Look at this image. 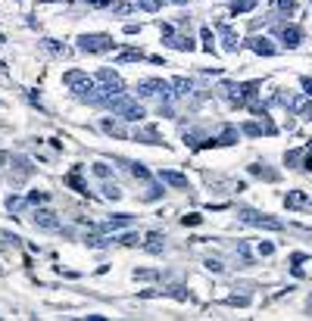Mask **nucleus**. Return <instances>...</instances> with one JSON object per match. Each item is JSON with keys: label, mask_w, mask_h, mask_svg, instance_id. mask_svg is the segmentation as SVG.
Here are the masks:
<instances>
[{"label": "nucleus", "mask_w": 312, "mask_h": 321, "mask_svg": "<svg viewBox=\"0 0 312 321\" xmlns=\"http://www.w3.org/2000/svg\"><path fill=\"white\" fill-rule=\"evenodd\" d=\"M106 106L113 110L119 119H125V122H141L147 113H144V106L138 103V100H131V97H125V94H113L106 100Z\"/></svg>", "instance_id": "f257e3e1"}, {"label": "nucleus", "mask_w": 312, "mask_h": 321, "mask_svg": "<svg viewBox=\"0 0 312 321\" xmlns=\"http://www.w3.org/2000/svg\"><path fill=\"white\" fill-rule=\"evenodd\" d=\"M113 47H116V41L109 38V34H81L78 38V50L81 53H106Z\"/></svg>", "instance_id": "f03ea898"}, {"label": "nucleus", "mask_w": 312, "mask_h": 321, "mask_svg": "<svg viewBox=\"0 0 312 321\" xmlns=\"http://www.w3.org/2000/svg\"><path fill=\"white\" fill-rule=\"evenodd\" d=\"M237 219H241L244 225H253V228H269V231H281V228H284L281 219L259 216V212H253V209H241V212H237Z\"/></svg>", "instance_id": "7ed1b4c3"}, {"label": "nucleus", "mask_w": 312, "mask_h": 321, "mask_svg": "<svg viewBox=\"0 0 312 321\" xmlns=\"http://www.w3.org/2000/svg\"><path fill=\"white\" fill-rule=\"evenodd\" d=\"M97 81L103 84V87H100V91H103V103L113 97V94H125V81L113 72V69H100V72H97Z\"/></svg>", "instance_id": "20e7f679"}, {"label": "nucleus", "mask_w": 312, "mask_h": 321, "mask_svg": "<svg viewBox=\"0 0 312 321\" xmlns=\"http://www.w3.org/2000/svg\"><path fill=\"white\" fill-rule=\"evenodd\" d=\"M169 81H162V78H144L138 81V97H162V100H169Z\"/></svg>", "instance_id": "39448f33"}, {"label": "nucleus", "mask_w": 312, "mask_h": 321, "mask_svg": "<svg viewBox=\"0 0 312 321\" xmlns=\"http://www.w3.org/2000/svg\"><path fill=\"white\" fill-rule=\"evenodd\" d=\"M278 38H281V44H284L287 50H297V47L303 44V28H297V25H284V28L278 31Z\"/></svg>", "instance_id": "423d86ee"}, {"label": "nucleus", "mask_w": 312, "mask_h": 321, "mask_svg": "<svg viewBox=\"0 0 312 321\" xmlns=\"http://www.w3.org/2000/svg\"><path fill=\"white\" fill-rule=\"evenodd\" d=\"M34 225L44 228V231H57V228H60L57 212H50V209H38V212H34Z\"/></svg>", "instance_id": "0eeeda50"}, {"label": "nucleus", "mask_w": 312, "mask_h": 321, "mask_svg": "<svg viewBox=\"0 0 312 321\" xmlns=\"http://www.w3.org/2000/svg\"><path fill=\"white\" fill-rule=\"evenodd\" d=\"M128 225H135V216H128V212H119V216H109L100 231H119V228H128Z\"/></svg>", "instance_id": "6e6552de"}, {"label": "nucleus", "mask_w": 312, "mask_h": 321, "mask_svg": "<svg viewBox=\"0 0 312 321\" xmlns=\"http://www.w3.org/2000/svg\"><path fill=\"white\" fill-rule=\"evenodd\" d=\"M159 181H162V184H172V187H178V190L188 187V178L181 175V172H172V169H162V172H159Z\"/></svg>", "instance_id": "1a4fd4ad"}, {"label": "nucleus", "mask_w": 312, "mask_h": 321, "mask_svg": "<svg viewBox=\"0 0 312 321\" xmlns=\"http://www.w3.org/2000/svg\"><path fill=\"white\" fill-rule=\"evenodd\" d=\"M247 47H250L253 53H259V57H275V44H272L269 38H250Z\"/></svg>", "instance_id": "9d476101"}, {"label": "nucleus", "mask_w": 312, "mask_h": 321, "mask_svg": "<svg viewBox=\"0 0 312 321\" xmlns=\"http://www.w3.org/2000/svg\"><path fill=\"white\" fill-rule=\"evenodd\" d=\"M162 44H166V47H175V50H185V53H191V50L197 47L191 38H185V34H172V38H166Z\"/></svg>", "instance_id": "9b49d317"}, {"label": "nucleus", "mask_w": 312, "mask_h": 321, "mask_svg": "<svg viewBox=\"0 0 312 321\" xmlns=\"http://www.w3.org/2000/svg\"><path fill=\"white\" fill-rule=\"evenodd\" d=\"M13 166H16V178H13V181H16V184H22L25 178L31 175V163H28V159H22V156H16V159H13Z\"/></svg>", "instance_id": "f8f14e48"}, {"label": "nucleus", "mask_w": 312, "mask_h": 321, "mask_svg": "<svg viewBox=\"0 0 312 321\" xmlns=\"http://www.w3.org/2000/svg\"><path fill=\"white\" fill-rule=\"evenodd\" d=\"M284 206L287 209H303V206H309V197H306L303 190H290L287 197H284Z\"/></svg>", "instance_id": "ddd939ff"}, {"label": "nucleus", "mask_w": 312, "mask_h": 321, "mask_svg": "<svg viewBox=\"0 0 312 321\" xmlns=\"http://www.w3.org/2000/svg\"><path fill=\"white\" fill-rule=\"evenodd\" d=\"M237 137H241V131H237V128H231V125H228V128H225L222 134L215 137V147H228V144H237Z\"/></svg>", "instance_id": "4468645a"}, {"label": "nucleus", "mask_w": 312, "mask_h": 321, "mask_svg": "<svg viewBox=\"0 0 312 321\" xmlns=\"http://www.w3.org/2000/svg\"><path fill=\"white\" fill-rule=\"evenodd\" d=\"M144 249H147V253H162V234H159V231H150V234H147V243H144Z\"/></svg>", "instance_id": "2eb2a0df"}, {"label": "nucleus", "mask_w": 312, "mask_h": 321, "mask_svg": "<svg viewBox=\"0 0 312 321\" xmlns=\"http://www.w3.org/2000/svg\"><path fill=\"white\" fill-rule=\"evenodd\" d=\"M241 131H244V134H250V137H259L262 131H265V134H272L275 128H272V125H259V122H247Z\"/></svg>", "instance_id": "dca6fc26"}, {"label": "nucleus", "mask_w": 312, "mask_h": 321, "mask_svg": "<svg viewBox=\"0 0 312 321\" xmlns=\"http://www.w3.org/2000/svg\"><path fill=\"white\" fill-rule=\"evenodd\" d=\"M218 31H222V38H225V50L234 53V50H237V34H234L228 25H218Z\"/></svg>", "instance_id": "f3484780"}, {"label": "nucleus", "mask_w": 312, "mask_h": 321, "mask_svg": "<svg viewBox=\"0 0 312 321\" xmlns=\"http://www.w3.org/2000/svg\"><path fill=\"white\" fill-rule=\"evenodd\" d=\"M78 172H81V166H78L75 172H69V175H66V184H69V187H75L78 193H87V187H84V181L78 178Z\"/></svg>", "instance_id": "a211bd4d"}, {"label": "nucleus", "mask_w": 312, "mask_h": 321, "mask_svg": "<svg viewBox=\"0 0 312 321\" xmlns=\"http://www.w3.org/2000/svg\"><path fill=\"white\" fill-rule=\"evenodd\" d=\"M138 60H144V53H141V50H122L119 57H116L119 66H122V63H138Z\"/></svg>", "instance_id": "6ab92c4d"}, {"label": "nucleus", "mask_w": 312, "mask_h": 321, "mask_svg": "<svg viewBox=\"0 0 312 321\" xmlns=\"http://www.w3.org/2000/svg\"><path fill=\"white\" fill-rule=\"evenodd\" d=\"M172 87H175V94H178V97H188V94L194 91V84H191L188 78H175V81H172Z\"/></svg>", "instance_id": "aec40b11"}, {"label": "nucleus", "mask_w": 312, "mask_h": 321, "mask_svg": "<svg viewBox=\"0 0 312 321\" xmlns=\"http://www.w3.org/2000/svg\"><path fill=\"white\" fill-rule=\"evenodd\" d=\"M100 128H103L106 134H116V137H125V131H122V125H119V122H113V119H103V122H100Z\"/></svg>", "instance_id": "412c9836"}, {"label": "nucleus", "mask_w": 312, "mask_h": 321, "mask_svg": "<svg viewBox=\"0 0 312 321\" xmlns=\"http://www.w3.org/2000/svg\"><path fill=\"white\" fill-rule=\"evenodd\" d=\"M256 4H259V0H234L231 13H234V16H237V13H250V10H256Z\"/></svg>", "instance_id": "4be33fe9"}, {"label": "nucleus", "mask_w": 312, "mask_h": 321, "mask_svg": "<svg viewBox=\"0 0 312 321\" xmlns=\"http://www.w3.org/2000/svg\"><path fill=\"white\" fill-rule=\"evenodd\" d=\"M135 140H141V144H162V140L156 137V131H153V128H147V131H138V134H135Z\"/></svg>", "instance_id": "5701e85b"}, {"label": "nucleus", "mask_w": 312, "mask_h": 321, "mask_svg": "<svg viewBox=\"0 0 312 321\" xmlns=\"http://www.w3.org/2000/svg\"><path fill=\"white\" fill-rule=\"evenodd\" d=\"M250 175H256V178H265V181H275V178H278L272 169H262V166H250Z\"/></svg>", "instance_id": "b1692460"}, {"label": "nucleus", "mask_w": 312, "mask_h": 321, "mask_svg": "<svg viewBox=\"0 0 312 321\" xmlns=\"http://www.w3.org/2000/svg\"><path fill=\"white\" fill-rule=\"evenodd\" d=\"M84 75H87V72H81V69H69V72L63 75V81H66V84L72 87V84H75V81H81Z\"/></svg>", "instance_id": "393cba45"}, {"label": "nucleus", "mask_w": 312, "mask_h": 321, "mask_svg": "<svg viewBox=\"0 0 312 321\" xmlns=\"http://www.w3.org/2000/svg\"><path fill=\"white\" fill-rule=\"evenodd\" d=\"M138 7L147 10V13H159L162 10V0H138Z\"/></svg>", "instance_id": "a878e982"}, {"label": "nucleus", "mask_w": 312, "mask_h": 321, "mask_svg": "<svg viewBox=\"0 0 312 321\" xmlns=\"http://www.w3.org/2000/svg\"><path fill=\"white\" fill-rule=\"evenodd\" d=\"M25 200H28L31 206H41V203H47L50 197H47V193H44V190H31V193H28V197H25Z\"/></svg>", "instance_id": "bb28decb"}, {"label": "nucleus", "mask_w": 312, "mask_h": 321, "mask_svg": "<svg viewBox=\"0 0 312 321\" xmlns=\"http://www.w3.org/2000/svg\"><path fill=\"white\" fill-rule=\"evenodd\" d=\"M278 13H297V0H275Z\"/></svg>", "instance_id": "cd10ccee"}, {"label": "nucleus", "mask_w": 312, "mask_h": 321, "mask_svg": "<svg viewBox=\"0 0 312 321\" xmlns=\"http://www.w3.org/2000/svg\"><path fill=\"white\" fill-rule=\"evenodd\" d=\"M200 41H203V50H206V53H212V50H215V44H212V31H209V28L200 31Z\"/></svg>", "instance_id": "c85d7f7f"}, {"label": "nucleus", "mask_w": 312, "mask_h": 321, "mask_svg": "<svg viewBox=\"0 0 312 321\" xmlns=\"http://www.w3.org/2000/svg\"><path fill=\"white\" fill-rule=\"evenodd\" d=\"M128 169H131V175H135V178H141V181H147V178H150V172H147L141 163H128Z\"/></svg>", "instance_id": "c756f323"}, {"label": "nucleus", "mask_w": 312, "mask_h": 321, "mask_svg": "<svg viewBox=\"0 0 312 321\" xmlns=\"http://www.w3.org/2000/svg\"><path fill=\"white\" fill-rule=\"evenodd\" d=\"M103 197H106V200H119L122 190H119L116 184H103Z\"/></svg>", "instance_id": "7c9ffc66"}, {"label": "nucleus", "mask_w": 312, "mask_h": 321, "mask_svg": "<svg viewBox=\"0 0 312 321\" xmlns=\"http://www.w3.org/2000/svg\"><path fill=\"white\" fill-rule=\"evenodd\" d=\"M25 203H28V200H22V197H7V209H10V212H19Z\"/></svg>", "instance_id": "2f4dec72"}, {"label": "nucleus", "mask_w": 312, "mask_h": 321, "mask_svg": "<svg viewBox=\"0 0 312 321\" xmlns=\"http://www.w3.org/2000/svg\"><path fill=\"white\" fill-rule=\"evenodd\" d=\"M303 153H306V150H290V153H284V163H290V166H293V163H300Z\"/></svg>", "instance_id": "473e14b6"}, {"label": "nucleus", "mask_w": 312, "mask_h": 321, "mask_svg": "<svg viewBox=\"0 0 312 321\" xmlns=\"http://www.w3.org/2000/svg\"><path fill=\"white\" fill-rule=\"evenodd\" d=\"M94 175L106 181V178H109V166H106V163H94Z\"/></svg>", "instance_id": "72a5a7b5"}, {"label": "nucleus", "mask_w": 312, "mask_h": 321, "mask_svg": "<svg viewBox=\"0 0 312 321\" xmlns=\"http://www.w3.org/2000/svg\"><path fill=\"white\" fill-rule=\"evenodd\" d=\"M203 222V216H197V212H191V216H181V225H200Z\"/></svg>", "instance_id": "f704fd0d"}, {"label": "nucleus", "mask_w": 312, "mask_h": 321, "mask_svg": "<svg viewBox=\"0 0 312 321\" xmlns=\"http://www.w3.org/2000/svg\"><path fill=\"white\" fill-rule=\"evenodd\" d=\"M303 169L306 172H312V144L306 147V153H303Z\"/></svg>", "instance_id": "c9c22d12"}, {"label": "nucleus", "mask_w": 312, "mask_h": 321, "mask_svg": "<svg viewBox=\"0 0 312 321\" xmlns=\"http://www.w3.org/2000/svg\"><path fill=\"white\" fill-rule=\"evenodd\" d=\"M119 243H125V246H135V243H138V234H131V231H128V234H122V237H119Z\"/></svg>", "instance_id": "e433bc0d"}, {"label": "nucleus", "mask_w": 312, "mask_h": 321, "mask_svg": "<svg viewBox=\"0 0 312 321\" xmlns=\"http://www.w3.org/2000/svg\"><path fill=\"white\" fill-rule=\"evenodd\" d=\"M250 296H228V306H247Z\"/></svg>", "instance_id": "4c0bfd02"}, {"label": "nucleus", "mask_w": 312, "mask_h": 321, "mask_svg": "<svg viewBox=\"0 0 312 321\" xmlns=\"http://www.w3.org/2000/svg\"><path fill=\"white\" fill-rule=\"evenodd\" d=\"M206 269H209V272H222V269H225V265H222V262H218V259H206Z\"/></svg>", "instance_id": "58836bf2"}, {"label": "nucleus", "mask_w": 312, "mask_h": 321, "mask_svg": "<svg viewBox=\"0 0 312 321\" xmlns=\"http://www.w3.org/2000/svg\"><path fill=\"white\" fill-rule=\"evenodd\" d=\"M159 34H162V38H172V34H175V28H172L169 22H162V25H159Z\"/></svg>", "instance_id": "ea45409f"}, {"label": "nucleus", "mask_w": 312, "mask_h": 321, "mask_svg": "<svg viewBox=\"0 0 312 321\" xmlns=\"http://www.w3.org/2000/svg\"><path fill=\"white\" fill-rule=\"evenodd\" d=\"M272 253H275L272 243H259V256H272Z\"/></svg>", "instance_id": "a19ab883"}, {"label": "nucleus", "mask_w": 312, "mask_h": 321, "mask_svg": "<svg viewBox=\"0 0 312 321\" xmlns=\"http://www.w3.org/2000/svg\"><path fill=\"white\" fill-rule=\"evenodd\" d=\"M135 278H141V281H153L156 272H135Z\"/></svg>", "instance_id": "79ce46f5"}, {"label": "nucleus", "mask_w": 312, "mask_h": 321, "mask_svg": "<svg viewBox=\"0 0 312 321\" xmlns=\"http://www.w3.org/2000/svg\"><path fill=\"white\" fill-rule=\"evenodd\" d=\"M300 84H303V94H306V97H312V78H303Z\"/></svg>", "instance_id": "37998d69"}, {"label": "nucleus", "mask_w": 312, "mask_h": 321, "mask_svg": "<svg viewBox=\"0 0 312 321\" xmlns=\"http://www.w3.org/2000/svg\"><path fill=\"white\" fill-rule=\"evenodd\" d=\"M138 31H141V25H135V22H128V25H125V34H138Z\"/></svg>", "instance_id": "c03bdc74"}, {"label": "nucleus", "mask_w": 312, "mask_h": 321, "mask_svg": "<svg viewBox=\"0 0 312 321\" xmlns=\"http://www.w3.org/2000/svg\"><path fill=\"white\" fill-rule=\"evenodd\" d=\"M47 50H50V53H63V47H60L57 41H47Z\"/></svg>", "instance_id": "a18cd8bd"}, {"label": "nucleus", "mask_w": 312, "mask_h": 321, "mask_svg": "<svg viewBox=\"0 0 312 321\" xmlns=\"http://www.w3.org/2000/svg\"><path fill=\"white\" fill-rule=\"evenodd\" d=\"M290 262H293V265H300V262H306V253H293V256H290Z\"/></svg>", "instance_id": "49530a36"}, {"label": "nucleus", "mask_w": 312, "mask_h": 321, "mask_svg": "<svg viewBox=\"0 0 312 321\" xmlns=\"http://www.w3.org/2000/svg\"><path fill=\"white\" fill-rule=\"evenodd\" d=\"M113 0H91V7H109Z\"/></svg>", "instance_id": "de8ad7c7"}, {"label": "nucleus", "mask_w": 312, "mask_h": 321, "mask_svg": "<svg viewBox=\"0 0 312 321\" xmlns=\"http://www.w3.org/2000/svg\"><path fill=\"white\" fill-rule=\"evenodd\" d=\"M4 41H7V38H4V34H0V47H4Z\"/></svg>", "instance_id": "09e8293b"}, {"label": "nucleus", "mask_w": 312, "mask_h": 321, "mask_svg": "<svg viewBox=\"0 0 312 321\" xmlns=\"http://www.w3.org/2000/svg\"><path fill=\"white\" fill-rule=\"evenodd\" d=\"M4 159H7V156H4V153H0V163H4Z\"/></svg>", "instance_id": "8fccbe9b"}, {"label": "nucleus", "mask_w": 312, "mask_h": 321, "mask_svg": "<svg viewBox=\"0 0 312 321\" xmlns=\"http://www.w3.org/2000/svg\"><path fill=\"white\" fill-rule=\"evenodd\" d=\"M309 206H312V200H309Z\"/></svg>", "instance_id": "3c124183"}]
</instances>
